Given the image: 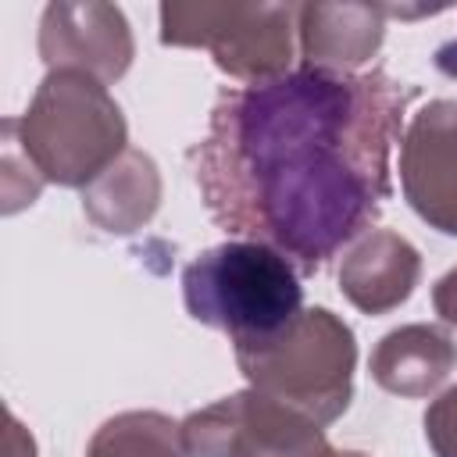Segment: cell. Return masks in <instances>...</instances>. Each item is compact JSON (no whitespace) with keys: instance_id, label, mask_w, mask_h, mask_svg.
<instances>
[{"instance_id":"obj_11","label":"cell","mask_w":457,"mask_h":457,"mask_svg":"<svg viewBox=\"0 0 457 457\" xmlns=\"http://www.w3.org/2000/svg\"><path fill=\"white\" fill-rule=\"evenodd\" d=\"M457 368V346L443 328L403 325L382 336L371 353V375L382 389L400 396H428Z\"/></svg>"},{"instance_id":"obj_4","label":"cell","mask_w":457,"mask_h":457,"mask_svg":"<svg viewBox=\"0 0 457 457\" xmlns=\"http://www.w3.org/2000/svg\"><path fill=\"white\" fill-rule=\"evenodd\" d=\"M353 332L328 307L300 311L278 336L236 346V364L250 389H261L318 425L336 421L353 393Z\"/></svg>"},{"instance_id":"obj_10","label":"cell","mask_w":457,"mask_h":457,"mask_svg":"<svg viewBox=\"0 0 457 457\" xmlns=\"http://www.w3.org/2000/svg\"><path fill=\"white\" fill-rule=\"evenodd\" d=\"M303 64L350 71L364 64L382 43L378 4H303L300 7Z\"/></svg>"},{"instance_id":"obj_16","label":"cell","mask_w":457,"mask_h":457,"mask_svg":"<svg viewBox=\"0 0 457 457\" xmlns=\"http://www.w3.org/2000/svg\"><path fill=\"white\" fill-rule=\"evenodd\" d=\"M339 457H364V453H357V450H346V453H339Z\"/></svg>"},{"instance_id":"obj_13","label":"cell","mask_w":457,"mask_h":457,"mask_svg":"<svg viewBox=\"0 0 457 457\" xmlns=\"http://www.w3.org/2000/svg\"><path fill=\"white\" fill-rule=\"evenodd\" d=\"M86 457H189L182 446V425L157 411H129L104 421Z\"/></svg>"},{"instance_id":"obj_15","label":"cell","mask_w":457,"mask_h":457,"mask_svg":"<svg viewBox=\"0 0 457 457\" xmlns=\"http://www.w3.org/2000/svg\"><path fill=\"white\" fill-rule=\"evenodd\" d=\"M432 303H436V314H439L443 321L457 325V268L446 271V275L436 282V289H432Z\"/></svg>"},{"instance_id":"obj_7","label":"cell","mask_w":457,"mask_h":457,"mask_svg":"<svg viewBox=\"0 0 457 457\" xmlns=\"http://www.w3.org/2000/svg\"><path fill=\"white\" fill-rule=\"evenodd\" d=\"M400 182L418 218L457 236V104H425L400 139Z\"/></svg>"},{"instance_id":"obj_3","label":"cell","mask_w":457,"mask_h":457,"mask_svg":"<svg viewBox=\"0 0 457 457\" xmlns=\"http://www.w3.org/2000/svg\"><path fill=\"white\" fill-rule=\"evenodd\" d=\"M25 161L57 186L96 182L129 146L125 118L107 86L75 68H54L18 121Z\"/></svg>"},{"instance_id":"obj_5","label":"cell","mask_w":457,"mask_h":457,"mask_svg":"<svg viewBox=\"0 0 457 457\" xmlns=\"http://www.w3.org/2000/svg\"><path fill=\"white\" fill-rule=\"evenodd\" d=\"M296 18L293 4H164L161 43L204 46L221 71L253 86L289 71Z\"/></svg>"},{"instance_id":"obj_12","label":"cell","mask_w":457,"mask_h":457,"mask_svg":"<svg viewBox=\"0 0 457 457\" xmlns=\"http://www.w3.org/2000/svg\"><path fill=\"white\" fill-rule=\"evenodd\" d=\"M161 200V179L146 154L125 150L96 182L82 189L86 214L107 232H136Z\"/></svg>"},{"instance_id":"obj_1","label":"cell","mask_w":457,"mask_h":457,"mask_svg":"<svg viewBox=\"0 0 457 457\" xmlns=\"http://www.w3.org/2000/svg\"><path fill=\"white\" fill-rule=\"evenodd\" d=\"M407 93L386 71L300 64L278 79L225 89L196 146L207 214L239 239L318 271L364 236L393 193Z\"/></svg>"},{"instance_id":"obj_8","label":"cell","mask_w":457,"mask_h":457,"mask_svg":"<svg viewBox=\"0 0 457 457\" xmlns=\"http://www.w3.org/2000/svg\"><path fill=\"white\" fill-rule=\"evenodd\" d=\"M39 54L54 68H75L114 82L132 64L129 21L111 4H50L39 21Z\"/></svg>"},{"instance_id":"obj_14","label":"cell","mask_w":457,"mask_h":457,"mask_svg":"<svg viewBox=\"0 0 457 457\" xmlns=\"http://www.w3.org/2000/svg\"><path fill=\"white\" fill-rule=\"evenodd\" d=\"M425 439L436 457H457V386L425 411Z\"/></svg>"},{"instance_id":"obj_9","label":"cell","mask_w":457,"mask_h":457,"mask_svg":"<svg viewBox=\"0 0 457 457\" xmlns=\"http://www.w3.org/2000/svg\"><path fill=\"white\" fill-rule=\"evenodd\" d=\"M418 275L421 257L403 236L389 228H368L353 239L339 264V289L357 311L386 314L414 293Z\"/></svg>"},{"instance_id":"obj_2","label":"cell","mask_w":457,"mask_h":457,"mask_svg":"<svg viewBox=\"0 0 457 457\" xmlns=\"http://www.w3.org/2000/svg\"><path fill=\"white\" fill-rule=\"evenodd\" d=\"M182 300L200 325L228 332L232 346H257L303 311V286L275 246L225 239L186 264Z\"/></svg>"},{"instance_id":"obj_6","label":"cell","mask_w":457,"mask_h":457,"mask_svg":"<svg viewBox=\"0 0 457 457\" xmlns=\"http://www.w3.org/2000/svg\"><path fill=\"white\" fill-rule=\"evenodd\" d=\"M182 446L189 457H339L314 418L261 389L193 411Z\"/></svg>"}]
</instances>
